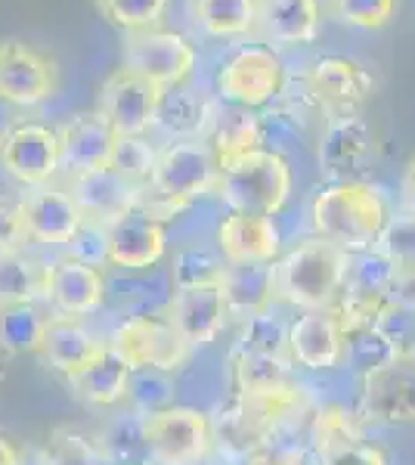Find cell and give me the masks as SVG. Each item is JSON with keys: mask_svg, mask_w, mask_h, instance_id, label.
<instances>
[{"mask_svg": "<svg viewBox=\"0 0 415 465\" xmlns=\"http://www.w3.org/2000/svg\"><path fill=\"white\" fill-rule=\"evenodd\" d=\"M390 212L394 202L369 180L322 183L311 196L313 236L326 239L344 254L372 252Z\"/></svg>", "mask_w": 415, "mask_h": 465, "instance_id": "cell-1", "label": "cell"}, {"mask_svg": "<svg viewBox=\"0 0 415 465\" xmlns=\"http://www.w3.org/2000/svg\"><path fill=\"white\" fill-rule=\"evenodd\" d=\"M351 267V254L320 236H307L270 264L273 298L294 311H329L338 304Z\"/></svg>", "mask_w": 415, "mask_h": 465, "instance_id": "cell-2", "label": "cell"}, {"mask_svg": "<svg viewBox=\"0 0 415 465\" xmlns=\"http://www.w3.org/2000/svg\"><path fill=\"white\" fill-rule=\"evenodd\" d=\"M285 81H289V65H285L282 50L252 37V41L232 44L217 59L211 72V94L223 106L263 112L279 100Z\"/></svg>", "mask_w": 415, "mask_h": 465, "instance_id": "cell-3", "label": "cell"}, {"mask_svg": "<svg viewBox=\"0 0 415 465\" xmlns=\"http://www.w3.org/2000/svg\"><path fill=\"white\" fill-rule=\"evenodd\" d=\"M294 171L279 149L261 146L239 159L221 164L214 196L226 212H245L261 217H279L291 202Z\"/></svg>", "mask_w": 415, "mask_h": 465, "instance_id": "cell-4", "label": "cell"}, {"mask_svg": "<svg viewBox=\"0 0 415 465\" xmlns=\"http://www.w3.org/2000/svg\"><path fill=\"white\" fill-rule=\"evenodd\" d=\"M217 180L221 164L205 140H171L158 146L153 174L143 190L183 212L193 202L214 196Z\"/></svg>", "mask_w": 415, "mask_h": 465, "instance_id": "cell-5", "label": "cell"}, {"mask_svg": "<svg viewBox=\"0 0 415 465\" xmlns=\"http://www.w3.org/2000/svg\"><path fill=\"white\" fill-rule=\"evenodd\" d=\"M153 465H199L214 450V422L208 412L171 403L140 416Z\"/></svg>", "mask_w": 415, "mask_h": 465, "instance_id": "cell-6", "label": "cell"}, {"mask_svg": "<svg viewBox=\"0 0 415 465\" xmlns=\"http://www.w3.org/2000/svg\"><path fill=\"white\" fill-rule=\"evenodd\" d=\"M118 357L131 366L133 372L155 370V372H177L190 363L193 348L186 344L183 335L171 326L164 313H133V317L122 320L105 341Z\"/></svg>", "mask_w": 415, "mask_h": 465, "instance_id": "cell-7", "label": "cell"}, {"mask_svg": "<svg viewBox=\"0 0 415 465\" xmlns=\"http://www.w3.org/2000/svg\"><path fill=\"white\" fill-rule=\"evenodd\" d=\"M122 65L137 72L140 78L153 81L155 87L168 90L195 78L199 72V47L190 35L177 28H149V32L124 35Z\"/></svg>", "mask_w": 415, "mask_h": 465, "instance_id": "cell-8", "label": "cell"}, {"mask_svg": "<svg viewBox=\"0 0 415 465\" xmlns=\"http://www.w3.org/2000/svg\"><path fill=\"white\" fill-rule=\"evenodd\" d=\"M375 162V131L363 112H338L322 118L316 140V168L326 183L363 180Z\"/></svg>", "mask_w": 415, "mask_h": 465, "instance_id": "cell-9", "label": "cell"}, {"mask_svg": "<svg viewBox=\"0 0 415 465\" xmlns=\"http://www.w3.org/2000/svg\"><path fill=\"white\" fill-rule=\"evenodd\" d=\"M0 168L22 186H47L63 174L59 134L44 122H10L0 127Z\"/></svg>", "mask_w": 415, "mask_h": 465, "instance_id": "cell-10", "label": "cell"}, {"mask_svg": "<svg viewBox=\"0 0 415 465\" xmlns=\"http://www.w3.org/2000/svg\"><path fill=\"white\" fill-rule=\"evenodd\" d=\"M158 100H162V87L118 65L100 84L96 112L115 127L118 137H149L155 131Z\"/></svg>", "mask_w": 415, "mask_h": 465, "instance_id": "cell-11", "label": "cell"}, {"mask_svg": "<svg viewBox=\"0 0 415 465\" xmlns=\"http://www.w3.org/2000/svg\"><path fill=\"white\" fill-rule=\"evenodd\" d=\"M301 78L320 103L322 118L338 112H363L375 94V78L360 59L344 54H322L301 69Z\"/></svg>", "mask_w": 415, "mask_h": 465, "instance_id": "cell-12", "label": "cell"}, {"mask_svg": "<svg viewBox=\"0 0 415 465\" xmlns=\"http://www.w3.org/2000/svg\"><path fill=\"white\" fill-rule=\"evenodd\" d=\"M59 72L50 56L19 37L0 41V103L16 109H35L53 100Z\"/></svg>", "mask_w": 415, "mask_h": 465, "instance_id": "cell-13", "label": "cell"}, {"mask_svg": "<svg viewBox=\"0 0 415 465\" xmlns=\"http://www.w3.org/2000/svg\"><path fill=\"white\" fill-rule=\"evenodd\" d=\"M360 416L379 425L415 422V360L394 357L360 376Z\"/></svg>", "mask_w": 415, "mask_h": 465, "instance_id": "cell-14", "label": "cell"}, {"mask_svg": "<svg viewBox=\"0 0 415 465\" xmlns=\"http://www.w3.org/2000/svg\"><path fill=\"white\" fill-rule=\"evenodd\" d=\"M22 223H25L28 242H37L44 249H69L74 232L84 227V212L69 193V186L47 183L28 186L19 199Z\"/></svg>", "mask_w": 415, "mask_h": 465, "instance_id": "cell-15", "label": "cell"}, {"mask_svg": "<svg viewBox=\"0 0 415 465\" xmlns=\"http://www.w3.org/2000/svg\"><path fill=\"white\" fill-rule=\"evenodd\" d=\"M105 298H109V280H105L103 267L84 264V261L72 258L69 252L47 261L44 302L53 307V313L84 320L100 311Z\"/></svg>", "mask_w": 415, "mask_h": 465, "instance_id": "cell-16", "label": "cell"}, {"mask_svg": "<svg viewBox=\"0 0 415 465\" xmlns=\"http://www.w3.org/2000/svg\"><path fill=\"white\" fill-rule=\"evenodd\" d=\"M217 254L232 267L273 264L282 254V230L276 217L223 212L214 230Z\"/></svg>", "mask_w": 415, "mask_h": 465, "instance_id": "cell-17", "label": "cell"}, {"mask_svg": "<svg viewBox=\"0 0 415 465\" xmlns=\"http://www.w3.org/2000/svg\"><path fill=\"white\" fill-rule=\"evenodd\" d=\"M56 134H59V159H63L65 177L112 168L118 134L96 109L74 112V115H69L56 127Z\"/></svg>", "mask_w": 415, "mask_h": 465, "instance_id": "cell-18", "label": "cell"}, {"mask_svg": "<svg viewBox=\"0 0 415 465\" xmlns=\"http://www.w3.org/2000/svg\"><path fill=\"white\" fill-rule=\"evenodd\" d=\"M168 254V227L133 208L105 227V264L118 270H153Z\"/></svg>", "mask_w": 415, "mask_h": 465, "instance_id": "cell-19", "label": "cell"}, {"mask_svg": "<svg viewBox=\"0 0 415 465\" xmlns=\"http://www.w3.org/2000/svg\"><path fill=\"white\" fill-rule=\"evenodd\" d=\"M289 357L291 366L311 372H331L344 366V329L335 307L329 311H301L289 322Z\"/></svg>", "mask_w": 415, "mask_h": 465, "instance_id": "cell-20", "label": "cell"}, {"mask_svg": "<svg viewBox=\"0 0 415 465\" xmlns=\"http://www.w3.org/2000/svg\"><path fill=\"white\" fill-rule=\"evenodd\" d=\"M162 313L171 320V326L183 335L193 351L217 341V335L223 332L226 320H230L221 286L173 289Z\"/></svg>", "mask_w": 415, "mask_h": 465, "instance_id": "cell-21", "label": "cell"}, {"mask_svg": "<svg viewBox=\"0 0 415 465\" xmlns=\"http://www.w3.org/2000/svg\"><path fill=\"white\" fill-rule=\"evenodd\" d=\"M217 109H221V100L202 90L195 81L168 87L162 90V100H158L153 134L164 137V143H171V140H205Z\"/></svg>", "mask_w": 415, "mask_h": 465, "instance_id": "cell-22", "label": "cell"}, {"mask_svg": "<svg viewBox=\"0 0 415 465\" xmlns=\"http://www.w3.org/2000/svg\"><path fill=\"white\" fill-rule=\"evenodd\" d=\"M65 186H69V193L74 196V202H78L81 212H84V221L103 223V227H109V223L118 221L122 214L133 212L140 202V190H143V186H133L131 180H124L112 168L69 177Z\"/></svg>", "mask_w": 415, "mask_h": 465, "instance_id": "cell-23", "label": "cell"}, {"mask_svg": "<svg viewBox=\"0 0 415 465\" xmlns=\"http://www.w3.org/2000/svg\"><path fill=\"white\" fill-rule=\"evenodd\" d=\"M322 32L320 0H261V37L276 50L316 44Z\"/></svg>", "mask_w": 415, "mask_h": 465, "instance_id": "cell-24", "label": "cell"}, {"mask_svg": "<svg viewBox=\"0 0 415 465\" xmlns=\"http://www.w3.org/2000/svg\"><path fill=\"white\" fill-rule=\"evenodd\" d=\"M131 376H133L131 366L105 344L100 354L90 360L87 366H81V370L65 381H69V391L74 401H81L90 410H109L127 401Z\"/></svg>", "mask_w": 415, "mask_h": 465, "instance_id": "cell-25", "label": "cell"}, {"mask_svg": "<svg viewBox=\"0 0 415 465\" xmlns=\"http://www.w3.org/2000/svg\"><path fill=\"white\" fill-rule=\"evenodd\" d=\"M186 16L208 41H252L261 32V0H186Z\"/></svg>", "mask_w": 415, "mask_h": 465, "instance_id": "cell-26", "label": "cell"}, {"mask_svg": "<svg viewBox=\"0 0 415 465\" xmlns=\"http://www.w3.org/2000/svg\"><path fill=\"white\" fill-rule=\"evenodd\" d=\"M103 348H105V341L96 339L81 320L53 313L47 320V329H44L41 351H37V354L44 357V363H47L53 372L69 379L81 366H87Z\"/></svg>", "mask_w": 415, "mask_h": 465, "instance_id": "cell-27", "label": "cell"}, {"mask_svg": "<svg viewBox=\"0 0 415 465\" xmlns=\"http://www.w3.org/2000/svg\"><path fill=\"white\" fill-rule=\"evenodd\" d=\"M205 143L211 146V153L217 155V164H226L245 153L267 146V127H263L261 112H248L236 106H223L217 109L214 122H211Z\"/></svg>", "mask_w": 415, "mask_h": 465, "instance_id": "cell-28", "label": "cell"}, {"mask_svg": "<svg viewBox=\"0 0 415 465\" xmlns=\"http://www.w3.org/2000/svg\"><path fill=\"white\" fill-rule=\"evenodd\" d=\"M223 302L230 317L248 320L258 313L273 311V270L270 264H254V267H232L226 264L223 270Z\"/></svg>", "mask_w": 415, "mask_h": 465, "instance_id": "cell-29", "label": "cell"}, {"mask_svg": "<svg viewBox=\"0 0 415 465\" xmlns=\"http://www.w3.org/2000/svg\"><path fill=\"white\" fill-rule=\"evenodd\" d=\"M47 289V261L25 249L0 254V311L19 304H41Z\"/></svg>", "mask_w": 415, "mask_h": 465, "instance_id": "cell-30", "label": "cell"}, {"mask_svg": "<svg viewBox=\"0 0 415 465\" xmlns=\"http://www.w3.org/2000/svg\"><path fill=\"white\" fill-rule=\"evenodd\" d=\"M96 453L105 465H149V450L143 440V425L140 412L131 416H118L100 431V438L94 440Z\"/></svg>", "mask_w": 415, "mask_h": 465, "instance_id": "cell-31", "label": "cell"}, {"mask_svg": "<svg viewBox=\"0 0 415 465\" xmlns=\"http://www.w3.org/2000/svg\"><path fill=\"white\" fill-rule=\"evenodd\" d=\"M232 348L242 351V354L270 357V360L291 363V357H289V326H285V322L279 320L273 311L242 320V332H239V339H236Z\"/></svg>", "mask_w": 415, "mask_h": 465, "instance_id": "cell-32", "label": "cell"}, {"mask_svg": "<svg viewBox=\"0 0 415 465\" xmlns=\"http://www.w3.org/2000/svg\"><path fill=\"white\" fill-rule=\"evenodd\" d=\"M47 320L50 317L41 311V304H19L0 311V341L10 354H37Z\"/></svg>", "mask_w": 415, "mask_h": 465, "instance_id": "cell-33", "label": "cell"}, {"mask_svg": "<svg viewBox=\"0 0 415 465\" xmlns=\"http://www.w3.org/2000/svg\"><path fill=\"white\" fill-rule=\"evenodd\" d=\"M397 357V348L390 341V335L379 326H357L344 329V366L357 370L360 376L379 370L388 360Z\"/></svg>", "mask_w": 415, "mask_h": 465, "instance_id": "cell-34", "label": "cell"}, {"mask_svg": "<svg viewBox=\"0 0 415 465\" xmlns=\"http://www.w3.org/2000/svg\"><path fill=\"white\" fill-rule=\"evenodd\" d=\"M171 4L173 0H96V10L122 35H137L162 25Z\"/></svg>", "mask_w": 415, "mask_h": 465, "instance_id": "cell-35", "label": "cell"}, {"mask_svg": "<svg viewBox=\"0 0 415 465\" xmlns=\"http://www.w3.org/2000/svg\"><path fill=\"white\" fill-rule=\"evenodd\" d=\"M366 438L363 434V416L351 412L344 403H322L311 416V453H320L338 440Z\"/></svg>", "mask_w": 415, "mask_h": 465, "instance_id": "cell-36", "label": "cell"}, {"mask_svg": "<svg viewBox=\"0 0 415 465\" xmlns=\"http://www.w3.org/2000/svg\"><path fill=\"white\" fill-rule=\"evenodd\" d=\"M400 0H326V16L353 32H381Z\"/></svg>", "mask_w": 415, "mask_h": 465, "instance_id": "cell-37", "label": "cell"}, {"mask_svg": "<svg viewBox=\"0 0 415 465\" xmlns=\"http://www.w3.org/2000/svg\"><path fill=\"white\" fill-rule=\"evenodd\" d=\"M226 261L221 254L208 249H180L171 264L173 289H193V286H221Z\"/></svg>", "mask_w": 415, "mask_h": 465, "instance_id": "cell-38", "label": "cell"}, {"mask_svg": "<svg viewBox=\"0 0 415 465\" xmlns=\"http://www.w3.org/2000/svg\"><path fill=\"white\" fill-rule=\"evenodd\" d=\"M375 252H381L397 270H415V214L394 205Z\"/></svg>", "mask_w": 415, "mask_h": 465, "instance_id": "cell-39", "label": "cell"}, {"mask_svg": "<svg viewBox=\"0 0 415 465\" xmlns=\"http://www.w3.org/2000/svg\"><path fill=\"white\" fill-rule=\"evenodd\" d=\"M230 372H232L236 391H248V388H261V385H273V381L291 379V363L242 354V351L232 348L230 351Z\"/></svg>", "mask_w": 415, "mask_h": 465, "instance_id": "cell-40", "label": "cell"}, {"mask_svg": "<svg viewBox=\"0 0 415 465\" xmlns=\"http://www.w3.org/2000/svg\"><path fill=\"white\" fill-rule=\"evenodd\" d=\"M158 146L149 143V137H118L115 155H112V171H118L133 186H146L153 174Z\"/></svg>", "mask_w": 415, "mask_h": 465, "instance_id": "cell-41", "label": "cell"}, {"mask_svg": "<svg viewBox=\"0 0 415 465\" xmlns=\"http://www.w3.org/2000/svg\"><path fill=\"white\" fill-rule=\"evenodd\" d=\"M127 401L133 403V412H140V416L171 407V403H173V385L168 381V372H155V370L133 372Z\"/></svg>", "mask_w": 415, "mask_h": 465, "instance_id": "cell-42", "label": "cell"}, {"mask_svg": "<svg viewBox=\"0 0 415 465\" xmlns=\"http://www.w3.org/2000/svg\"><path fill=\"white\" fill-rule=\"evenodd\" d=\"M316 465H388V456L379 444H369L366 438L338 440L320 453H313Z\"/></svg>", "mask_w": 415, "mask_h": 465, "instance_id": "cell-43", "label": "cell"}, {"mask_svg": "<svg viewBox=\"0 0 415 465\" xmlns=\"http://www.w3.org/2000/svg\"><path fill=\"white\" fill-rule=\"evenodd\" d=\"M245 465H313V453L301 444H289V440H270L245 456Z\"/></svg>", "mask_w": 415, "mask_h": 465, "instance_id": "cell-44", "label": "cell"}, {"mask_svg": "<svg viewBox=\"0 0 415 465\" xmlns=\"http://www.w3.org/2000/svg\"><path fill=\"white\" fill-rule=\"evenodd\" d=\"M28 242L25 223H22L19 199L0 196V254L6 252H22Z\"/></svg>", "mask_w": 415, "mask_h": 465, "instance_id": "cell-45", "label": "cell"}, {"mask_svg": "<svg viewBox=\"0 0 415 465\" xmlns=\"http://www.w3.org/2000/svg\"><path fill=\"white\" fill-rule=\"evenodd\" d=\"M69 254L84 264L103 267L105 264V227L103 223L84 221V227L74 232V239L69 242Z\"/></svg>", "mask_w": 415, "mask_h": 465, "instance_id": "cell-46", "label": "cell"}, {"mask_svg": "<svg viewBox=\"0 0 415 465\" xmlns=\"http://www.w3.org/2000/svg\"><path fill=\"white\" fill-rule=\"evenodd\" d=\"M390 302L397 311L412 313L415 317V270H397L394 289H390Z\"/></svg>", "mask_w": 415, "mask_h": 465, "instance_id": "cell-47", "label": "cell"}, {"mask_svg": "<svg viewBox=\"0 0 415 465\" xmlns=\"http://www.w3.org/2000/svg\"><path fill=\"white\" fill-rule=\"evenodd\" d=\"M397 208L415 214V155L406 162L403 174H400V190H397Z\"/></svg>", "mask_w": 415, "mask_h": 465, "instance_id": "cell-48", "label": "cell"}, {"mask_svg": "<svg viewBox=\"0 0 415 465\" xmlns=\"http://www.w3.org/2000/svg\"><path fill=\"white\" fill-rule=\"evenodd\" d=\"M0 465H22V450L0 431Z\"/></svg>", "mask_w": 415, "mask_h": 465, "instance_id": "cell-49", "label": "cell"}, {"mask_svg": "<svg viewBox=\"0 0 415 465\" xmlns=\"http://www.w3.org/2000/svg\"><path fill=\"white\" fill-rule=\"evenodd\" d=\"M10 351L4 348V341H0V385H4V379H6V372H10Z\"/></svg>", "mask_w": 415, "mask_h": 465, "instance_id": "cell-50", "label": "cell"}]
</instances>
